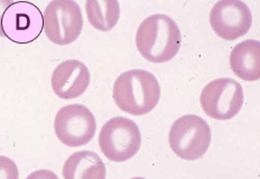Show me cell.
I'll return each mask as SVG.
<instances>
[{"label": "cell", "mask_w": 260, "mask_h": 179, "mask_svg": "<svg viewBox=\"0 0 260 179\" xmlns=\"http://www.w3.org/2000/svg\"><path fill=\"white\" fill-rule=\"evenodd\" d=\"M182 35L170 16H148L136 32V46L140 55L151 63H166L176 56L181 48Z\"/></svg>", "instance_id": "1"}, {"label": "cell", "mask_w": 260, "mask_h": 179, "mask_svg": "<svg viewBox=\"0 0 260 179\" xmlns=\"http://www.w3.org/2000/svg\"><path fill=\"white\" fill-rule=\"evenodd\" d=\"M112 96L119 109L133 116L153 111L160 99V85L155 75L145 69H130L117 78Z\"/></svg>", "instance_id": "2"}, {"label": "cell", "mask_w": 260, "mask_h": 179, "mask_svg": "<svg viewBox=\"0 0 260 179\" xmlns=\"http://www.w3.org/2000/svg\"><path fill=\"white\" fill-rule=\"evenodd\" d=\"M169 142L173 153L184 160L202 158L211 145L210 126L195 115L178 118L171 127Z\"/></svg>", "instance_id": "3"}, {"label": "cell", "mask_w": 260, "mask_h": 179, "mask_svg": "<svg viewBox=\"0 0 260 179\" xmlns=\"http://www.w3.org/2000/svg\"><path fill=\"white\" fill-rule=\"evenodd\" d=\"M100 149L108 159L127 161L136 155L142 146L139 127L130 119L116 117L108 120L99 134Z\"/></svg>", "instance_id": "4"}, {"label": "cell", "mask_w": 260, "mask_h": 179, "mask_svg": "<svg viewBox=\"0 0 260 179\" xmlns=\"http://www.w3.org/2000/svg\"><path fill=\"white\" fill-rule=\"evenodd\" d=\"M44 32L48 40L59 46L72 44L83 28V15L73 0H54L44 10Z\"/></svg>", "instance_id": "5"}, {"label": "cell", "mask_w": 260, "mask_h": 179, "mask_svg": "<svg viewBox=\"0 0 260 179\" xmlns=\"http://www.w3.org/2000/svg\"><path fill=\"white\" fill-rule=\"evenodd\" d=\"M245 94L240 83L229 78H221L204 86L200 95L203 111L214 120H230L241 110Z\"/></svg>", "instance_id": "6"}, {"label": "cell", "mask_w": 260, "mask_h": 179, "mask_svg": "<svg viewBox=\"0 0 260 179\" xmlns=\"http://www.w3.org/2000/svg\"><path fill=\"white\" fill-rule=\"evenodd\" d=\"M55 134L68 147H81L93 139L96 121L88 108L82 104H69L56 113L54 120Z\"/></svg>", "instance_id": "7"}, {"label": "cell", "mask_w": 260, "mask_h": 179, "mask_svg": "<svg viewBox=\"0 0 260 179\" xmlns=\"http://www.w3.org/2000/svg\"><path fill=\"white\" fill-rule=\"evenodd\" d=\"M2 30L8 40L18 44H28L39 39L44 30V16L34 4L14 3L3 14Z\"/></svg>", "instance_id": "8"}, {"label": "cell", "mask_w": 260, "mask_h": 179, "mask_svg": "<svg viewBox=\"0 0 260 179\" xmlns=\"http://www.w3.org/2000/svg\"><path fill=\"white\" fill-rule=\"evenodd\" d=\"M210 24L222 40L235 41L250 30L252 14L240 0H221L211 9Z\"/></svg>", "instance_id": "9"}, {"label": "cell", "mask_w": 260, "mask_h": 179, "mask_svg": "<svg viewBox=\"0 0 260 179\" xmlns=\"http://www.w3.org/2000/svg\"><path fill=\"white\" fill-rule=\"evenodd\" d=\"M52 89L59 99L72 100L82 95L90 84L89 68L77 59L58 64L52 74Z\"/></svg>", "instance_id": "10"}, {"label": "cell", "mask_w": 260, "mask_h": 179, "mask_svg": "<svg viewBox=\"0 0 260 179\" xmlns=\"http://www.w3.org/2000/svg\"><path fill=\"white\" fill-rule=\"evenodd\" d=\"M230 67L238 78L248 82H254L260 78V43L247 40L232 48Z\"/></svg>", "instance_id": "11"}, {"label": "cell", "mask_w": 260, "mask_h": 179, "mask_svg": "<svg viewBox=\"0 0 260 179\" xmlns=\"http://www.w3.org/2000/svg\"><path fill=\"white\" fill-rule=\"evenodd\" d=\"M62 172L65 179H105L106 165L93 151H78L64 162Z\"/></svg>", "instance_id": "12"}, {"label": "cell", "mask_w": 260, "mask_h": 179, "mask_svg": "<svg viewBox=\"0 0 260 179\" xmlns=\"http://www.w3.org/2000/svg\"><path fill=\"white\" fill-rule=\"evenodd\" d=\"M88 20L100 31H110L120 18V6L116 0H89L85 3Z\"/></svg>", "instance_id": "13"}]
</instances>
